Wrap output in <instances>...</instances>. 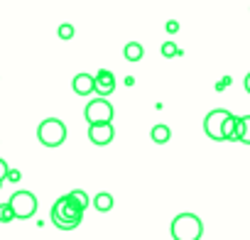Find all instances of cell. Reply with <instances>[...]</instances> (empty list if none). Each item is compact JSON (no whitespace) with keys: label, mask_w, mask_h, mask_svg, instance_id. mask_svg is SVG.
Listing matches in <instances>:
<instances>
[{"label":"cell","mask_w":250,"mask_h":240,"mask_svg":"<svg viewBox=\"0 0 250 240\" xmlns=\"http://www.w3.org/2000/svg\"><path fill=\"white\" fill-rule=\"evenodd\" d=\"M8 203H10L15 218H22V220H25V218H32V216L37 213V196H35L32 191H27V189L15 191Z\"/></svg>","instance_id":"5b68a950"},{"label":"cell","mask_w":250,"mask_h":240,"mask_svg":"<svg viewBox=\"0 0 250 240\" xmlns=\"http://www.w3.org/2000/svg\"><path fill=\"white\" fill-rule=\"evenodd\" d=\"M113 194H108V191H98L96 196H93V208L96 211H101V213H108L110 208H113Z\"/></svg>","instance_id":"8fae6325"},{"label":"cell","mask_w":250,"mask_h":240,"mask_svg":"<svg viewBox=\"0 0 250 240\" xmlns=\"http://www.w3.org/2000/svg\"><path fill=\"white\" fill-rule=\"evenodd\" d=\"M243 86H245V91H248V93H250V74H248V76H245V81H243Z\"/></svg>","instance_id":"7402d4cb"},{"label":"cell","mask_w":250,"mask_h":240,"mask_svg":"<svg viewBox=\"0 0 250 240\" xmlns=\"http://www.w3.org/2000/svg\"><path fill=\"white\" fill-rule=\"evenodd\" d=\"M20 179H22V174H20L18 169H10V172H8V179H5V181H13V184H18Z\"/></svg>","instance_id":"ffe728a7"},{"label":"cell","mask_w":250,"mask_h":240,"mask_svg":"<svg viewBox=\"0 0 250 240\" xmlns=\"http://www.w3.org/2000/svg\"><path fill=\"white\" fill-rule=\"evenodd\" d=\"M167 32H169V35H177V32H179V22H177V20H169V22H167Z\"/></svg>","instance_id":"44dd1931"},{"label":"cell","mask_w":250,"mask_h":240,"mask_svg":"<svg viewBox=\"0 0 250 240\" xmlns=\"http://www.w3.org/2000/svg\"><path fill=\"white\" fill-rule=\"evenodd\" d=\"M169 233L174 240H201L204 223L196 213H179L169 223Z\"/></svg>","instance_id":"7a4b0ae2"},{"label":"cell","mask_w":250,"mask_h":240,"mask_svg":"<svg viewBox=\"0 0 250 240\" xmlns=\"http://www.w3.org/2000/svg\"><path fill=\"white\" fill-rule=\"evenodd\" d=\"M123 57L128 59V61H140L145 57V49H143L140 42H128V44H125V49H123Z\"/></svg>","instance_id":"7c38bea8"},{"label":"cell","mask_w":250,"mask_h":240,"mask_svg":"<svg viewBox=\"0 0 250 240\" xmlns=\"http://www.w3.org/2000/svg\"><path fill=\"white\" fill-rule=\"evenodd\" d=\"M115 91V76L108 69H101L93 74V93H98V98H105Z\"/></svg>","instance_id":"52a82bcc"},{"label":"cell","mask_w":250,"mask_h":240,"mask_svg":"<svg viewBox=\"0 0 250 240\" xmlns=\"http://www.w3.org/2000/svg\"><path fill=\"white\" fill-rule=\"evenodd\" d=\"M179 54V49H177V44H172V42H165L162 44V57H167V59H172V57H177Z\"/></svg>","instance_id":"ac0fdd59"},{"label":"cell","mask_w":250,"mask_h":240,"mask_svg":"<svg viewBox=\"0 0 250 240\" xmlns=\"http://www.w3.org/2000/svg\"><path fill=\"white\" fill-rule=\"evenodd\" d=\"M150 138H152V142H157V145H165V142H169V138H172V130L167 128V125H155L152 130H150Z\"/></svg>","instance_id":"4fadbf2b"},{"label":"cell","mask_w":250,"mask_h":240,"mask_svg":"<svg viewBox=\"0 0 250 240\" xmlns=\"http://www.w3.org/2000/svg\"><path fill=\"white\" fill-rule=\"evenodd\" d=\"M223 135H226V140H230V142H235V140H240V118L238 115H228V120H226V125H223Z\"/></svg>","instance_id":"30bf717a"},{"label":"cell","mask_w":250,"mask_h":240,"mask_svg":"<svg viewBox=\"0 0 250 240\" xmlns=\"http://www.w3.org/2000/svg\"><path fill=\"white\" fill-rule=\"evenodd\" d=\"M15 220V213L10 208V203H0V223H10Z\"/></svg>","instance_id":"2e32d148"},{"label":"cell","mask_w":250,"mask_h":240,"mask_svg":"<svg viewBox=\"0 0 250 240\" xmlns=\"http://www.w3.org/2000/svg\"><path fill=\"white\" fill-rule=\"evenodd\" d=\"M228 115H230V110H226V108H216V110H211V113L204 118V133H206L211 140H216V142H223V140H226V135H223V125H226Z\"/></svg>","instance_id":"8992f818"},{"label":"cell","mask_w":250,"mask_h":240,"mask_svg":"<svg viewBox=\"0 0 250 240\" xmlns=\"http://www.w3.org/2000/svg\"><path fill=\"white\" fill-rule=\"evenodd\" d=\"M81 218H83V211L69 199V196H62L54 201L52 206V223L59 228V230H74L81 225Z\"/></svg>","instance_id":"6da1fadb"},{"label":"cell","mask_w":250,"mask_h":240,"mask_svg":"<svg viewBox=\"0 0 250 240\" xmlns=\"http://www.w3.org/2000/svg\"><path fill=\"white\" fill-rule=\"evenodd\" d=\"M83 115H86V123H88V125H105V123H113L115 108H113L105 98H93V100L86 105Z\"/></svg>","instance_id":"277c9868"},{"label":"cell","mask_w":250,"mask_h":240,"mask_svg":"<svg viewBox=\"0 0 250 240\" xmlns=\"http://www.w3.org/2000/svg\"><path fill=\"white\" fill-rule=\"evenodd\" d=\"M71 88H74L76 96H88V93H93V76L86 74V71L76 74L74 81H71Z\"/></svg>","instance_id":"9c48e42d"},{"label":"cell","mask_w":250,"mask_h":240,"mask_svg":"<svg viewBox=\"0 0 250 240\" xmlns=\"http://www.w3.org/2000/svg\"><path fill=\"white\" fill-rule=\"evenodd\" d=\"M66 196H69V199H71V201H74V203H76L81 211H86V208L91 206V196H88L83 189H74V191H69Z\"/></svg>","instance_id":"5bb4252c"},{"label":"cell","mask_w":250,"mask_h":240,"mask_svg":"<svg viewBox=\"0 0 250 240\" xmlns=\"http://www.w3.org/2000/svg\"><path fill=\"white\" fill-rule=\"evenodd\" d=\"M37 140L44 147H59L66 140V125L62 123L59 118H47V120H42L40 128H37Z\"/></svg>","instance_id":"3957f363"},{"label":"cell","mask_w":250,"mask_h":240,"mask_svg":"<svg viewBox=\"0 0 250 240\" xmlns=\"http://www.w3.org/2000/svg\"><path fill=\"white\" fill-rule=\"evenodd\" d=\"M113 138H115L113 123H105V125H88V140H91L93 145L105 147V145L113 142Z\"/></svg>","instance_id":"ba28073f"},{"label":"cell","mask_w":250,"mask_h":240,"mask_svg":"<svg viewBox=\"0 0 250 240\" xmlns=\"http://www.w3.org/2000/svg\"><path fill=\"white\" fill-rule=\"evenodd\" d=\"M76 35V30H74V25H69V22H64V25H59V37L62 40H71Z\"/></svg>","instance_id":"e0dca14e"},{"label":"cell","mask_w":250,"mask_h":240,"mask_svg":"<svg viewBox=\"0 0 250 240\" xmlns=\"http://www.w3.org/2000/svg\"><path fill=\"white\" fill-rule=\"evenodd\" d=\"M8 172H10L8 162H5V160H0V181H5V179H8Z\"/></svg>","instance_id":"d6986e66"},{"label":"cell","mask_w":250,"mask_h":240,"mask_svg":"<svg viewBox=\"0 0 250 240\" xmlns=\"http://www.w3.org/2000/svg\"><path fill=\"white\" fill-rule=\"evenodd\" d=\"M240 142L243 145H250V115H243L240 118Z\"/></svg>","instance_id":"9a60e30c"}]
</instances>
